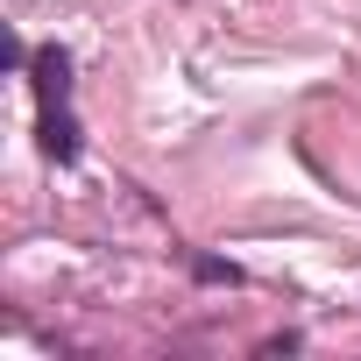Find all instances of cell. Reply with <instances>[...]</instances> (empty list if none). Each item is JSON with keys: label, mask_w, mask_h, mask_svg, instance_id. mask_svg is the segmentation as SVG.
<instances>
[{"label": "cell", "mask_w": 361, "mask_h": 361, "mask_svg": "<svg viewBox=\"0 0 361 361\" xmlns=\"http://www.w3.org/2000/svg\"><path fill=\"white\" fill-rule=\"evenodd\" d=\"M298 347H305V340H298V333H269V340H262V347H255V354H298Z\"/></svg>", "instance_id": "obj_3"}, {"label": "cell", "mask_w": 361, "mask_h": 361, "mask_svg": "<svg viewBox=\"0 0 361 361\" xmlns=\"http://www.w3.org/2000/svg\"><path fill=\"white\" fill-rule=\"evenodd\" d=\"M192 276H199V283H241V269L220 262V255H192Z\"/></svg>", "instance_id": "obj_2"}, {"label": "cell", "mask_w": 361, "mask_h": 361, "mask_svg": "<svg viewBox=\"0 0 361 361\" xmlns=\"http://www.w3.org/2000/svg\"><path fill=\"white\" fill-rule=\"evenodd\" d=\"M29 92H36V149L71 170L85 156V128L71 114V50L64 43H43L29 57Z\"/></svg>", "instance_id": "obj_1"}]
</instances>
